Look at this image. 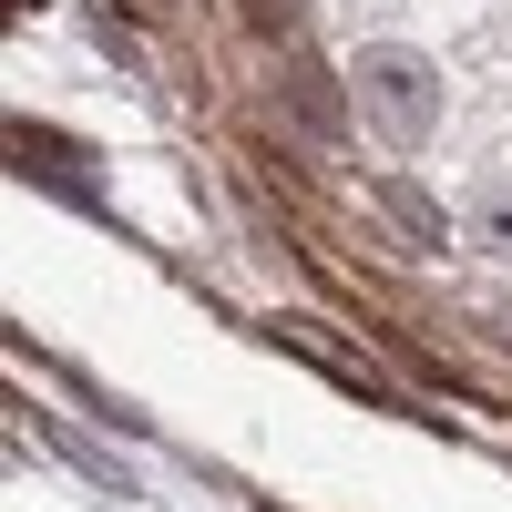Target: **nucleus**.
I'll list each match as a JSON object with an SVG mask.
<instances>
[{"instance_id": "f257e3e1", "label": "nucleus", "mask_w": 512, "mask_h": 512, "mask_svg": "<svg viewBox=\"0 0 512 512\" xmlns=\"http://www.w3.org/2000/svg\"><path fill=\"white\" fill-rule=\"evenodd\" d=\"M349 93L369 113V134L400 144V154H420L441 134V72H431V52H410V41H369L359 72H349Z\"/></svg>"}, {"instance_id": "f03ea898", "label": "nucleus", "mask_w": 512, "mask_h": 512, "mask_svg": "<svg viewBox=\"0 0 512 512\" xmlns=\"http://www.w3.org/2000/svg\"><path fill=\"white\" fill-rule=\"evenodd\" d=\"M277 113L297 123V134H318V144H338L349 134V113H359V93L338 82L328 62H308V52H287L277 62Z\"/></svg>"}, {"instance_id": "7ed1b4c3", "label": "nucleus", "mask_w": 512, "mask_h": 512, "mask_svg": "<svg viewBox=\"0 0 512 512\" xmlns=\"http://www.w3.org/2000/svg\"><path fill=\"white\" fill-rule=\"evenodd\" d=\"M461 236H472L482 256H502V267H512V175H482L472 195H461Z\"/></svg>"}, {"instance_id": "20e7f679", "label": "nucleus", "mask_w": 512, "mask_h": 512, "mask_svg": "<svg viewBox=\"0 0 512 512\" xmlns=\"http://www.w3.org/2000/svg\"><path fill=\"white\" fill-rule=\"evenodd\" d=\"M369 195H379V205L400 216V236H410V246H451V205H431V195H420L410 175H379Z\"/></svg>"}, {"instance_id": "39448f33", "label": "nucleus", "mask_w": 512, "mask_h": 512, "mask_svg": "<svg viewBox=\"0 0 512 512\" xmlns=\"http://www.w3.org/2000/svg\"><path fill=\"white\" fill-rule=\"evenodd\" d=\"M236 21L256 41H277V52H297V41H308V0H236Z\"/></svg>"}, {"instance_id": "423d86ee", "label": "nucleus", "mask_w": 512, "mask_h": 512, "mask_svg": "<svg viewBox=\"0 0 512 512\" xmlns=\"http://www.w3.org/2000/svg\"><path fill=\"white\" fill-rule=\"evenodd\" d=\"M492 328H502V338H512V297H502V308H492Z\"/></svg>"}, {"instance_id": "0eeeda50", "label": "nucleus", "mask_w": 512, "mask_h": 512, "mask_svg": "<svg viewBox=\"0 0 512 512\" xmlns=\"http://www.w3.org/2000/svg\"><path fill=\"white\" fill-rule=\"evenodd\" d=\"M502 21H512V11H502Z\"/></svg>"}]
</instances>
